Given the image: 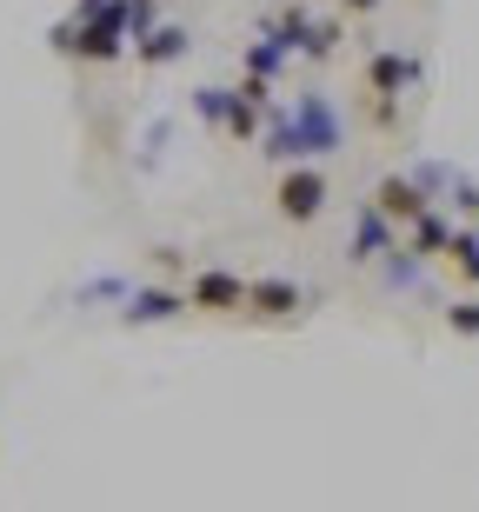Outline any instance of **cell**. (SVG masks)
<instances>
[{
  "label": "cell",
  "instance_id": "6da1fadb",
  "mask_svg": "<svg viewBox=\"0 0 479 512\" xmlns=\"http://www.w3.org/2000/svg\"><path fill=\"white\" fill-rule=\"evenodd\" d=\"M346 127L320 94L293 100V114H273L267 127V160H300V153H340Z\"/></svg>",
  "mask_w": 479,
  "mask_h": 512
},
{
  "label": "cell",
  "instance_id": "7a4b0ae2",
  "mask_svg": "<svg viewBox=\"0 0 479 512\" xmlns=\"http://www.w3.org/2000/svg\"><path fill=\"white\" fill-rule=\"evenodd\" d=\"M273 213H280V220H293V227L320 220V213H326V173L320 167L280 173V187H273Z\"/></svg>",
  "mask_w": 479,
  "mask_h": 512
},
{
  "label": "cell",
  "instance_id": "3957f363",
  "mask_svg": "<svg viewBox=\"0 0 479 512\" xmlns=\"http://www.w3.org/2000/svg\"><path fill=\"white\" fill-rule=\"evenodd\" d=\"M187 306H200V313H240V306H247V280H233V273L213 266V273L193 280V300Z\"/></svg>",
  "mask_w": 479,
  "mask_h": 512
},
{
  "label": "cell",
  "instance_id": "277c9868",
  "mask_svg": "<svg viewBox=\"0 0 479 512\" xmlns=\"http://www.w3.org/2000/svg\"><path fill=\"white\" fill-rule=\"evenodd\" d=\"M200 114H207L213 127H227L233 140H247V133H253V114H260V107H253L247 94L233 100V94H220V87H200Z\"/></svg>",
  "mask_w": 479,
  "mask_h": 512
},
{
  "label": "cell",
  "instance_id": "5b68a950",
  "mask_svg": "<svg viewBox=\"0 0 479 512\" xmlns=\"http://www.w3.org/2000/svg\"><path fill=\"white\" fill-rule=\"evenodd\" d=\"M247 306L260 313V320H293V313L307 306V293H300L293 280H253L247 286Z\"/></svg>",
  "mask_w": 479,
  "mask_h": 512
},
{
  "label": "cell",
  "instance_id": "8992f818",
  "mask_svg": "<svg viewBox=\"0 0 479 512\" xmlns=\"http://www.w3.org/2000/svg\"><path fill=\"white\" fill-rule=\"evenodd\" d=\"M373 207H380V213H400V220H420L426 200H420V187H413V180H380Z\"/></svg>",
  "mask_w": 479,
  "mask_h": 512
},
{
  "label": "cell",
  "instance_id": "52a82bcc",
  "mask_svg": "<svg viewBox=\"0 0 479 512\" xmlns=\"http://www.w3.org/2000/svg\"><path fill=\"white\" fill-rule=\"evenodd\" d=\"M187 54V27H147V40H140V60H147V67H160V60H180Z\"/></svg>",
  "mask_w": 479,
  "mask_h": 512
},
{
  "label": "cell",
  "instance_id": "ba28073f",
  "mask_svg": "<svg viewBox=\"0 0 479 512\" xmlns=\"http://www.w3.org/2000/svg\"><path fill=\"white\" fill-rule=\"evenodd\" d=\"M173 313H187V300L180 293H160V286H147V293H134V306H127V320H173Z\"/></svg>",
  "mask_w": 479,
  "mask_h": 512
},
{
  "label": "cell",
  "instance_id": "9c48e42d",
  "mask_svg": "<svg viewBox=\"0 0 479 512\" xmlns=\"http://www.w3.org/2000/svg\"><path fill=\"white\" fill-rule=\"evenodd\" d=\"M440 247H453V233H446V220H440V213H420V227H413V253H426V260H433Z\"/></svg>",
  "mask_w": 479,
  "mask_h": 512
},
{
  "label": "cell",
  "instance_id": "30bf717a",
  "mask_svg": "<svg viewBox=\"0 0 479 512\" xmlns=\"http://www.w3.org/2000/svg\"><path fill=\"white\" fill-rule=\"evenodd\" d=\"M373 253H386V220H380V207L360 220V240H353V260H373Z\"/></svg>",
  "mask_w": 479,
  "mask_h": 512
},
{
  "label": "cell",
  "instance_id": "8fae6325",
  "mask_svg": "<svg viewBox=\"0 0 479 512\" xmlns=\"http://www.w3.org/2000/svg\"><path fill=\"white\" fill-rule=\"evenodd\" d=\"M453 253H460L466 280H479V240H466V233H460V240H453Z\"/></svg>",
  "mask_w": 479,
  "mask_h": 512
},
{
  "label": "cell",
  "instance_id": "7c38bea8",
  "mask_svg": "<svg viewBox=\"0 0 479 512\" xmlns=\"http://www.w3.org/2000/svg\"><path fill=\"white\" fill-rule=\"evenodd\" d=\"M453 326H460V333H479V306H453Z\"/></svg>",
  "mask_w": 479,
  "mask_h": 512
},
{
  "label": "cell",
  "instance_id": "4fadbf2b",
  "mask_svg": "<svg viewBox=\"0 0 479 512\" xmlns=\"http://www.w3.org/2000/svg\"><path fill=\"white\" fill-rule=\"evenodd\" d=\"M340 7H353V14H373V7H380V0H340Z\"/></svg>",
  "mask_w": 479,
  "mask_h": 512
},
{
  "label": "cell",
  "instance_id": "5bb4252c",
  "mask_svg": "<svg viewBox=\"0 0 479 512\" xmlns=\"http://www.w3.org/2000/svg\"><path fill=\"white\" fill-rule=\"evenodd\" d=\"M80 7H100V0H80Z\"/></svg>",
  "mask_w": 479,
  "mask_h": 512
}]
</instances>
